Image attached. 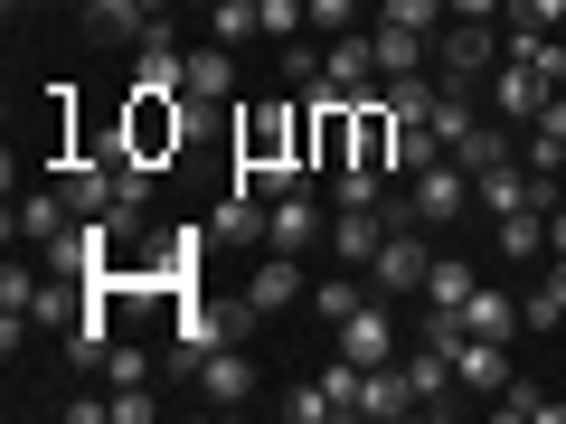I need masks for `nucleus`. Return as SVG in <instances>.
Listing matches in <instances>:
<instances>
[{"label": "nucleus", "mask_w": 566, "mask_h": 424, "mask_svg": "<svg viewBox=\"0 0 566 424\" xmlns=\"http://www.w3.org/2000/svg\"><path fill=\"white\" fill-rule=\"evenodd\" d=\"M283 161L312 170V95L303 104H255V114H237V170H283Z\"/></svg>", "instance_id": "obj_1"}, {"label": "nucleus", "mask_w": 566, "mask_h": 424, "mask_svg": "<svg viewBox=\"0 0 566 424\" xmlns=\"http://www.w3.org/2000/svg\"><path fill=\"white\" fill-rule=\"evenodd\" d=\"M189 132H199V104H189V95H142V85H133V104H123V141H133V161L170 170Z\"/></svg>", "instance_id": "obj_2"}, {"label": "nucleus", "mask_w": 566, "mask_h": 424, "mask_svg": "<svg viewBox=\"0 0 566 424\" xmlns=\"http://www.w3.org/2000/svg\"><path fill=\"white\" fill-rule=\"evenodd\" d=\"M501 66V20H444L434 29V76L444 85H491Z\"/></svg>", "instance_id": "obj_3"}, {"label": "nucleus", "mask_w": 566, "mask_h": 424, "mask_svg": "<svg viewBox=\"0 0 566 424\" xmlns=\"http://www.w3.org/2000/svg\"><path fill=\"white\" fill-rule=\"evenodd\" d=\"M406 218H416L424 236H434V226H463V218H472V170H463V161L416 170V180H406Z\"/></svg>", "instance_id": "obj_4"}, {"label": "nucleus", "mask_w": 566, "mask_h": 424, "mask_svg": "<svg viewBox=\"0 0 566 424\" xmlns=\"http://www.w3.org/2000/svg\"><path fill=\"white\" fill-rule=\"evenodd\" d=\"M424 264H434V245H424V226H387V245L368 255V293H387V303H406V293H424Z\"/></svg>", "instance_id": "obj_5"}, {"label": "nucleus", "mask_w": 566, "mask_h": 424, "mask_svg": "<svg viewBox=\"0 0 566 424\" xmlns=\"http://www.w3.org/2000/svg\"><path fill=\"white\" fill-rule=\"evenodd\" d=\"M264 245L274 255H312V245H331V218L312 189H293V199H264Z\"/></svg>", "instance_id": "obj_6"}, {"label": "nucleus", "mask_w": 566, "mask_h": 424, "mask_svg": "<svg viewBox=\"0 0 566 424\" xmlns=\"http://www.w3.org/2000/svg\"><path fill=\"white\" fill-rule=\"evenodd\" d=\"M340 359H359V368H387V359H397V303H387V293H368V303L340 321Z\"/></svg>", "instance_id": "obj_7"}, {"label": "nucleus", "mask_w": 566, "mask_h": 424, "mask_svg": "<svg viewBox=\"0 0 566 424\" xmlns=\"http://www.w3.org/2000/svg\"><path fill=\"white\" fill-rule=\"evenodd\" d=\"M453 386H463V396H501V386H510V340L453 330Z\"/></svg>", "instance_id": "obj_8"}, {"label": "nucleus", "mask_w": 566, "mask_h": 424, "mask_svg": "<svg viewBox=\"0 0 566 424\" xmlns=\"http://www.w3.org/2000/svg\"><path fill=\"white\" fill-rule=\"evenodd\" d=\"M245 311H293L303 303V255H274V245H264L255 264H245V293H237Z\"/></svg>", "instance_id": "obj_9"}, {"label": "nucleus", "mask_w": 566, "mask_h": 424, "mask_svg": "<svg viewBox=\"0 0 566 424\" xmlns=\"http://www.w3.org/2000/svg\"><path fill=\"white\" fill-rule=\"evenodd\" d=\"M133 85H142V95H189V47L170 39V20L133 47Z\"/></svg>", "instance_id": "obj_10"}, {"label": "nucleus", "mask_w": 566, "mask_h": 424, "mask_svg": "<svg viewBox=\"0 0 566 424\" xmlns=\"http://www.w3.org/2000/svg\"><path fill=\"white\" fill-rule=\"evenodd\" d=\"M66 226H76V199H66V189H29V199H10V245H57Z\"/></svg>", "instance_id": "obj_11"}, {"label": "nucleus", "mask_w": 566, "mask_h": 424, "mask_svg": "<svg viewBox=\"0 0 566 424\" xmlns=\"http://www.w3.org/2000/svg\"><path fill=\"white\" fill-rule=\"evenodd\" d=\"M387 226H397V208H331V255L368 274V255L387 245Z\"/></svg>", "instance_id": "obj_12"}, {"label": "nucleus", "mask_w": 566, "mask_h": 424, "mask_svg": "<svg viewBox=\"0 0 566 424\" xmlns=\"http://www.w3.org/2000/svg\"><path fill=\"white\" fill-rule=\"evenodd\" d=\"M482 95H491V114H501V123H538L547 114V95H557V85H547V76H528V66H491V85H482Z\"/></svg>", "instance_id": "obj_13"}, {"label": "nucleus", "mask_w": 566, "mask_h": 424, "mask_svg": "<svg viewBox=\"0 0 566 424\" xmlns=\"http://www.w3.org/2000/svg\"><path fill=\"white\" fill-rule=\"evenodd\" d=\"M85 39H95V47H142V39H151V29H161V20H151V10H142V0H85Z\"/></svg>", "instance_id": "obj_14"}, {"label": "nucleus", "mask_w": 566, "mask_h": 424, "mask_svg": "<svg viewBox=\"0 0 566 424\" xmlns=\"http://www.w3.org/2000/svg\"><path fill=\"white\" fill-rule=\"evenodd\" d=\"M189 378H199V396H208V405H245V396H255V359H245L237 340H227V349H208V359L189 368Z\"/></svg>", "instance_id": "obj_15"}, {"label": "nucleus", "mask_w": 566, "mask_h": 424, "mask_svg": "<svg viewBox=\"0 0 566 424\" xmlns=\"http://www.w3.org/2000/svg\"><path fill=\"white\" fill-rule=\"evenodd\" d=\"M359 415L368 424H397V415H424V396H416V378L387 359V368H368V378H359Z\"/></svg>", "instance_id": "obj_16"}, {"label": "nucleus", "mask_w": 566, "mask_h": 424, "mask_svg": "<svg viewBox=\"0 0 566 424\" xmlns=\"http://www.w3.org/2000/svg\"><path fill=\"white\" fill-rule=\"evenodd\" d=\"M368 39H378V76H424V66H434V39H424V29L368 20Z\"/></svg>", "instance_id": "obj_17"}, {"label": "nucleus", "mask_w": 566, "mask_h": 424, "mask_svg": "<svg viewBox=\"0 0 566 424\" xmlns=\"http://www.w3.org/2000/svg\"><path fill=\"white\" fill-rule=\"evenodd\" d=\"M208 236H218V245H245V255H264V199L237 180V189H227V208L208 218Z\"/></svg>", "instance_id": "obj_18"}, {"label": "nucleus", "mask_w": 566, "mask_h": 424, "mask_svg": "<svg viewBox=\"0 0 566 424\" xmlns=\"http://www.w3.org/2000/svg\"><path fill=\"white\" fill-rule=\"evenodd\" d=\"M227 95H237V47L199 39L189 47V104H227Z\"/></svg>", "instance_id": "obj_19"}, {"label": "nucleus", "mask_w": 566, "mask_h": 424, "mask_svg": "<svg viewBox=\"0 0 566 424\" xmlns=\"http://www.w3.org/2000/svg\"><path fill=\"white\" fill-rule=\"evenodd\" d=\"M472 293H482V274H472L463 255H434V264H424V293H416V303H424V311H463Z\"/></svg>", "instance_id": "obj_20"}, {"label": "nucleus", "mask_w": 566, "mask_h": 424, "mask_svg": "<svg viewBox=\"0 0 566 424\" xmlns=\"http://www.w3.org/2000/svg\"><path fill=\"white\" fill-rule=\"evenodd\" d=\"M491 236H501L491 255H510V264H538V255H547V218H538V208H510V218H491Z\"/></svg>", "instance_id": "obj_21"}, {"label": "nucleus", "mask_w": 566, "mask_h": 424, "mask_svg": "<svg viewBox=\"0 0 566 424\" xmlns=\"http://www.w3.org/2000/svg\"><path fill=\"white\" fill-rule=\"evenodd\" d=\"M463 330H482V340H520V330H528V311L510 303V293H491V283H482V293L463 303Z\"/></svg>", "instance_id": "obj_22"}, {"label": "nucleus", "mask_w": 566, "mask_h": 424, "mask_svg": "<svg viewBox=\"0 0 566 424\" xmlns=\"http://www.w3.org/2000/svg\"><path fill=\"white\" fill-rule=\"evenodd\" d=\"M434 95H444L434 66H424V76H387V85H378V104H387L397 123H424V114H434Z\"/></svg>", "instance_id": "obj_23"}, {"label": "nucleus", "mask_w": 566, "mask_h": 424, "mask_svg": "<svg viewBox=\"0 0 566 424\" xmlns=\"http://www.w3.org/2000/svg\"><path fill=\"white\" fill-rule=\"evenodd\" d=\"M491 415H501V424H566V396H547V386H520V378H510L501 386V396H491Z\"/></svg>", "instance_id": "obj_24"}, {"label": "nucleus", "mask_w": 566, "mask_h": 424, "mask_svg": "<svg viewBox=\"0 0 566 424\" xmlns=\"http://www.w3.org/2000/svg\"><path fill=\"white\" fill-rule=\"evenodd\" d=\"M453 161H463V170H491V161H520V141H510V123H472V132L453 141Z\"/></svg>", "instance_id": "obj_25"}, {"label": "nucleus", "mask_w": 566, "mask_h": 424, "mask_svg": "<svg viewBox=\"0 0 566 424\" xmlns=\"http://www.w3.org/2000/svg\"><path fill=\"white\" fill-rule=\"evenodd\" d=\"M387 199H397V189H387V170H359V161L331 170V208H387Z\"/></svg>", "instance_id": "obj_26"}, {"label": "nucleus", "mask_w": 566, "mask_h": 424, "mask_svg": "<svg viewBox=\"0 0 566 424\" xmlns=\"http://www.w3.org/2000/svg\"><path fill=\"white\" fill-rule=\"evenodd\" d=\"M472 95H482V85H444V95H434V114H424V123H434V141H444V151H453V141L472 132V123H482V114H472Z\"/></svg>", "instance_id": "obj_27"}, {"label": "nucleus", "mask_w": 566, "mask_h": 424, "mask_svg": "<svg viewBox=\"0 0 566 424\" xmlns=\"http://www.w3.org/2000/svg\"><path fill=\"white\" fill-rule=\"evenodd\" d=\"M520 311H528V330H557V321H566V255H547V283L528 293Z\"/></svg>", "instance_id": "obj_28"}, {"label": "nucleus", "mask_w": 566, "mask_h": 424, "mask_svg": "<svg viewBox=\"0 0 566 424\" xmlns=\"http://www.w3.org/2000/svg\"><path fill=\"white\" fill-rule=\"evenodd\" d=\"M208 39H218V47L264 39V29H255V0H208Z\"/></svg>", "instance_id": "obj_29"}, {"label": "nucleus", "mask_w": 566, "mask_h": 424, "mask_svg": "<svg viewBox=\"0 0 566 424\" xmlns=\"http://www.w3.org/2000/svg\"><path fill=\"white\" fill-rule=\"evenodd\" d=\"M283 76L303 85V95H322V29H303V39H283Z\"/></svg>", "instance_id": "obj_30"}, {"label": "nucleus", "mask_w": 566, "mask_h": 424, "mask_svg": "<svg viewBox=\"0 0 566 424\" xmlns=\"http://www.w3.org/2000/svg\"><path fill=\"white\" fill-rule=\"evenodd\" d=\"M255 29H264V39H303V29H312V0H255Z\"/></svg>", "instance_id": "obj_31"}, {"label": "nucleus", "mask_w": 566, "mask_h": 424, "mask_svg": "<svg viewBox=\"0 0 566 424\" xmlns=\"http://www.w3.org/2000/svg\"><path fill=\"white\" fill-rule=\"evenodd\" d=\"M359 303H368V283H349V274H331L322 293H312V311H322L331 330H340V321H349V311H359Z\"/></svg>", "instance_id": "obj_32"}, {"label": "nucleus", "mask_w": 566, "mask_h": 424, "mask_svg": "<svg viewBox=\"0 0 566 424\" xmlns=\"http://www.w3.org/2000/svg\"><path fill=\"white\" fill-rule=\"evenodd\" d=\"M104 386H151V349L114 340V349H104Z\"/></svg>", "instance_id": "obj_33"}, {"label": "nucleus", "mask_w": 566, "mask_h": 424, "mask_svg": "<svg viewBox=\"0 0 566 424\" xmlns=\"http://www.w3.org/2000/svg\"><path fill=\"white\" fill-rule=\"evenodd\" d=\"M378 20H397V29H424V39H434V29L453 20L444 0H378Z\"/></svg>", "instance_id": "obj_34"}, {"label": "nucleus", "mask_w": 566, "mask_h": 424, "mask_svg": "<svg viewBox=\"0 0 566 424\" xmlns=\"http://www.w3.org/2000/svg\"><path fill=\"white\" fill-rule=\"evenodd\" d=\"M283 415H293V424H331V396H322V378H312V386H293V396H283Z\"/></svg>", "instance_id": "obj_35"}, {"label": "nucleus", "mask_w": 566, "mask_h": 424, "mask_svg": "<svg viewBox=\"0 0 566 424\" xmlns=\"http://www.w3.org/2000/svg\"><path fill=\"white\" fill-rule=\"evenodd\" d=\"M151 415H161L151 386H114V424H151Z\"/></svg>", "instance_id": "obj_36"}, {"label": "nucleus", "mask_w": 566, "mask_h": 424, "mask_svg": "<svg viewBox=\"0 0 566 424\" xmlns=\"http://www.w3.org/2000/svg\"><path fill=\"white\" fill-rule=\"evenodd\" d=\"M444 10H453V20H501L510 0H444Z\"/></svg>", "instance_id": "obj_37"}, {"label": "nucleus", "mask_w": 566, "mask_h": 424, "mask_svg": "<svg viewBox=\"0 0 566 424\" xmlns=\"http://www.w3.org/2000/svg\"><path fill=\"white\" fill-rule=\"evenodd\" d=\"M142 10H151V20H170V0H142Z\"/></svg>", "instance_id": "obj_38"}, {"label": "nucleus", "mask_w": 566, "mask_h": 424, "mask_svg": "<svg viewBox=\"0 0 566 424\" xmlns=\"http://www.w3.org/2000/svg\"><path fill=\"white\" fill-rule=\"evenodd\" d=\"M10 10H29V0H10Z\"/></svg>", "instance_id": "obj_39"}, {"label": "nucleus", "mask_w": 566, "mask_h": 424, "mask_svg": "<svg viewBox=\"0 0 566 424\" xmlns=\"http://www.w3.org/2000/svg\"><path fill=\"white\" fill-rule=\"evenodd\" d=\"M557 199H566V180H557Z\"/></svg>", "instance_id": "obj_40"}, {"label": "nucleus", "mask_w": 566, "mask_h": 424, "mask_svg": "<svg viewBox=\"0 0 566 424\" xmlns=\"http://www.w3.org/2000/svg\"><path fill=\"white\" fill-rule=\"evenodd\" d=\"M199 10H208V0H199Z\"/></svg>", "instance_id": "obj_41"}]
</instances>
